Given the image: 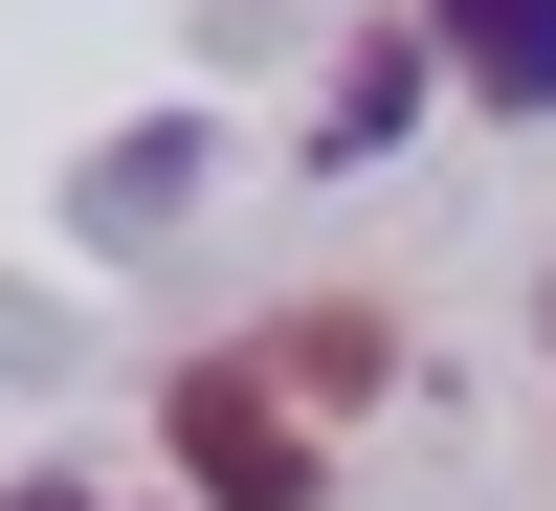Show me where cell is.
I'll list each match as a JSON object with an SVG mask.
<instances>
[{
  "label": "cell",
  "instance_id": "4",
  "mask_svg": "<svg viewBox=\"0 0 556 511\" xmlns=\"http://www.w3.org/2000/svg\"><path fill=\"white\" fill-rule=\"evenodd\" d=\"M178 178H201V133H112V156H89V222H112V245H156Z\"/></svg>",
  "mask_w": 556,
  "mask_h": 511
},
{
  "label": "cell",
  "instance_id": "5",
  "mask_svg": "<svg viewBox=\"0 0 556 511\" xmlns=\"http://www.w3.org/2000/svg\"><path fill=\"white\" fill-rule=\"evenodd\" d=\"M0 511H112V489H67V468H45V489H0Z\"/></svg>",
  "mask_w": 556,
  "mask_h": 511
},
{
  "label": "cell",
  "instance_id": "1",
  "mask_svg": "<svg viewBox=\"0 0 556 511\" xmlns=\"http://www.w3.org/2000/svg\"><path fill=\"white\" fill-rule=\"evenodd\" d=\"M356 311H290V334H223L178 356V468H201V511H312L334 489V445H312V400H356Z\"/></svg>",
  "mask_w": 556,
  "mask_h": 511
},
{
  "label": "cell",
  "instance_id": "2",
  "mask_svg": "<svg viewBox=\"0 0 556 511\" xmlns=\"http://www.w3.org/2000/svg\"><path fill=\"white\" fill-rule=\"evenodd\" d=\"M445 89H490V112H556V0H424Z\"/></svg>",
  "mask_w": 556,
  "mask_h": 511
},
{
  "label": "cell",
  "instance_id": "3",
  "mask_svg": "<svg viewBox=\"0 0 556 511\" xmlns=\"http://www.w3.org/2000/svg\"><path fill=\"white\" fill-rule=\"evenodd\" d=\"M424 67H445L424 23H379V44H334V89H312V156H379V133L424 112Z\"/></svg>",
  "mask_w": 556,
  "mask_h": 511
}]
</instances>
